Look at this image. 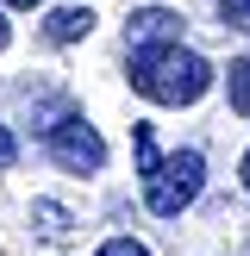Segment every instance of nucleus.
<instances>
[{
	"label": "nucleus",
	"instance_id": "7",
	"mask_svg": "<svg viewBox=\"0 0 250 256\" xmlns=\"http://www.w3.org/2000/svg\"><path fill=\"white\" fill-rule=\"evenodd\" d=\"M132 144H138V175L150 182V175L162 169V156H156V132H150V125H138V132H132Z\"/></svg>",
	"mask_w": 250,
	"mask_h": 256
},
{
	"label": "nucleus",
	"instance_id": "6",
	"mask_svg": "<svg viewBox=\"0 0 250 256\" xmlns=\"http://www.w3.org/2000/svg\"><path fill=\"white\" fill-rule=\"evenodd\" d=\"M225 100H232V112L250 119V56H238L232 69H225Z\"/></svg>",
	"mask_w": 250,
	"mask_h": 256
},
{
	"label": "nucleus",
	"instance_id": "12",
	"mask_svg": "<svg viewBox=\"0 0 250 256\" xmlns=\"http://www.w3.org/2000/svg\"><path fill=\"white\" fill-rule=\"evenodd\" d=\"M12 44V25H6V12H0V50H6Z\"/></svg>",
	"mask_w": 250,
	"mask_h": 256
},
{
	"label": "nucleus",
	"instance_id": "4",
	"mask_svg": "<svg viewBox=\"0 0 250 256\" xmlns=\"http://www.w3.org/2000/svg\"><path fill=\"white\" fill-rule=\"evenodd\" d=\"M175 32H182V12L169 6H144L125 19V44L132 50H156V44H175Z\"/></svg>",
	"mask_w": 250,
	"mask_h": 256
},
{
	"label": "nucleus",
	"instance_id": "5",
	"mask_svg": "<svg viewBox=\"0 0 250 256\" xmlns=\"http://www.w3.org/2000/svg\"><path fill=\"white\" fill-rule=\"evenodd\" d=\"M88 32H94V12L88 6H62V12H50V25H44L50 44H75V38H88Z\"/></svg>",
	"mask_w": 250,
	"mask_h": 256
},
{
	"label": "nucleus",
	"instance_id": "8",
	"mask_svg": "<svg viewBox=\"0 0 250 256\" xmlns=\"http://www.w3.org/2000/svg\"><path fill=\"white\" fill-rule=\"evenodd\" d=\"M32 219H38V232H44V238H62V232H69V212H62L56 200H38Z\"/></svg>",
	"mask_w": 250,
	"mask_h": 256
},
{
	"label": "nucleus",
	"instance_id": "9",
	"mask_svg": "<svg viewBox=\"0 0 250 256\" xmlns=\"http://www.w3.org/2000/svg\"><path fill=\"white\" fill-rule=\"evenodd\" d=\"M219 19L225 32H250V0H219Z\"/></svg>",
	"mask_w": 250,
	"mask_h": 256
},
{
	"label": "nucleus",
	"instance_id": "10",
	"mask_svg": "<svg viewBox=\"0 0 250 256\" xmlns=\"http://www.w3.org/2000/svg\"><path fill=\"white\" fill-rule=\"evenodd\" d=\"M94 256H150L144 244H132V238H112V244H100Z\"/></svg>",
	"mask_w": 250,
	"mask_h": 256
},
{
	"label": "nucleus",
	"instance_id": "13",
	"mask_svg": "<svg viewBox=\"0 0 250 256\" xmlns=\"http://www.w3.org/2000/svg\"><path fill=\"white\" fill-rule=\"evenodd\" d=\"M244 188H250V150H244Z\"/></svg>",
	"mask_w": 250,
	"mask_h": 256
},
{
	"label": "nucleus",
	"instance_id": "3",
	"mask_svg": "<svg viewBox=\"0 0 250 256\" xmlns=\"http://www.w3.org/2000/svg\"><path fill=\"white\" fill-rule=\"evenodd\" d=\"M44 144H50V156H56L62 169H75V175H94L100 162H106V144H100V132L82 119V112L44 125Z\"/></svg>",
	"mask_w": 250,
	"mask_h": 256
},
{
	"label": "nucleus",
	"instance_id": "11",
	"mask_svg": "<svg viewBox=\"0 0 250 256\" xmlns=\"http://www.w3.org/2000/svg\"><path fill=\"white\" fill-rule=\"evenodd\" d=\"M12 156H19V144H12V132H0V169H12Z\"/></svg>",
	"mask_w": 250,
	"mask_h": 256
},
{
	"label": "nucleus",
	"instance_id": "14",
	"mask_svg": "<svg viewBox=\"0 0 250 256\" xmlns=\"http://www.w3.org/2000/svg\"><path fill=\"white\" fill-rule=\"evenodd\" d=\"M6 6H38V0H6Z\"/></svg>",
	"mask_w": 250,
	"mask_h": 256
},
{
	"label": "nucleus",
	"instance_id": "1",
	"mask_svg": "<svg viewBox=\"0 0 250 256\" xmlns=\"http://www.w3.org/2000/svg\"><path fill=\"white\" fill-rule=\"evenodd\" d=\"M132 88L156 106H194L212 88V62L200 50L182 44H156V50H132Z\"/></svg>",
	"mask_w": 250,
	"mask_h": 256
},
{
	"label": "nucleus",
	"instance_id": "2",
	"mask_svg": "<svg viewBox=\"0 0 250 256\" xmlns=\"http://www.w3.org/2000/svg\"><path fill=\"white\" fill-rule=\"evenodd\" d=\"M200 188H206V156H200V150H175V156H162V169L144 182V206L156 212V219H182V212L200 200Z\"/></svg>",
	"mask_w": 250,
	"mask_h": 256
}]
</instances>
